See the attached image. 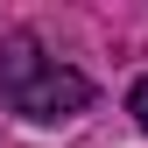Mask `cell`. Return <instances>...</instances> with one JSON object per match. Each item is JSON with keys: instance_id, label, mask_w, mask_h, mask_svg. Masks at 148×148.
I'll use <instances>...</instances> for the list:
<instances>
[{"instance_id": "1", "label": "cell", "mask_w": 148, "mask_h": 148, "mask_svg": "<svg viewBox=\"0 0 148 148\" xmlns=\"http://www.w3.org/2000/svg\"><path fill=\"white\" fill-rule=\"evenodd\" d=\"M0 99H7L21 120H42V127H49V120H78L85 106H92V85H85L71 64L42 57L35 35H14L7 57H0Z\"/></svg>"}, {"instance_id": "2", "label": "cell", "mask_w": 148, "mask_h": 148, "mask_svg": "<svg viewBox=\"0 0 148 148\" xmlns=\"http://www.w3.org/2000/svg\"><path fill=\"white\" fill-rule=\"evenodd\" d=\"M127 113H134V127H141V134H148V78H141L134 92H127Z\"/></svg>"}]
</instances>
